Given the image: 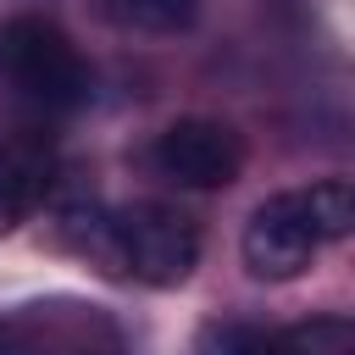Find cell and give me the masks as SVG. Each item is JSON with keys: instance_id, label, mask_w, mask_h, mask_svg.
Here are the masks:
<instances>
[{"instance_id": "cell-2", "label": "cell", "mask_w": 355, "mask_h": 355, "mask_svg": "<svg viewBox=\"0 0 355 355\" xmlns=\"http://www.w3.org/2000/svg\"><path fill=\"white\" fill-rule=\"evenodd\" d=\"M67 227L94 261H105V272H122L144 288H178L200 266V227L166 200H133L116 211H94L89 222L72 216Z\"/></svg>"}, {"instance_id": "cell-1", "label": "cell", "mask_w": 355, "mask_h": 355, "mask_svg": "<svg viewBox=\"0 0 355 355\" xmlns=\"http://www.w3.org/2000/svg\"><path fill=\"white\" fill-rule=\"evenodd\" d=\"M344 239H355V183L322 178V183H305V189L266 194L244 222L239 255H244L250 277L288 283L327 244H344Z\"/></svg>"}, {"instance_id": "cell-6", "label": "cell", "mask_w": 355, "mask_h": 355, "mask_svg": "<svg viewBox=\"0 0 355 355\" xmlns=\"http://www.w3.org/2000/svg\"><path fill=\"white\" fill-rule=\"evenodd\" d=\"M100 17L122 33H183L200 17V0H100Z\"/></svg>"}, {"instance_id": "cell-4", "label": "cell", "mask_w": 355, "mask_h": 355, "mask_svg": "<svg viewBox=\"0 0 355 355\" xmlns=\"http://www.w3.org/2000/svg\"><path fill=\"white\" fill-rule=\"evenodd\" d=\"M150 166L166 183H178V189L211 194V189L239 183V172H244V139H239V128H227L216 116H178V122H166L155 133Z\"/></svg>"}, {"instance_id": "cell-5", "label": "cell", "mask_w": 355, "mask_h": 355, "mask_svg": "<svg viewBox=\"0 0 355 355\" xmlns=\"http://www.w3.org/2000/svg\"><path fill=\"white\" fill-rule=\"evenodd\" d=\"M55 144L44 133H11L0 139V239L17 233L55 189Z\"/></svg>"}, {"instance_id": "cell-7", "label": "cell", "mask_w": 355, "mask_h": 355, "mask_svg": "<svg viewBox=\"0 0 355 355\" xmlns=\"http://www.w3.org/2000/svg\"><path fill=\"white\" fill-rule=\"evenodd\" d=\"M272 344H283V349H311V355H322V349H355V322H344V316L300 322V327L272 333Z\"/></svg>"}, {"instance_id": "cell-3", "label": "cell", "mask_w": 355, "mask_h": 355, "mask_svg": "<svg viewBox=\"0 0 355 355\" xmlns=\"http://www.w3.org/2000/svg\"><path fill=\"white\" fill-rule=\"evenodd\" d=\"M0 78L44 111H78L94 94V72H89L83 50L67 39L61 22H50L39 11L0 22Z\"/></svg>"}]
</instances>
